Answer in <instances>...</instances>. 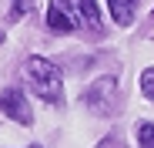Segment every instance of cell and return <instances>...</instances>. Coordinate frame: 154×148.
Listing matches in <instances>:
<instances>
[{
    "label": "cell",
    "instance_id": "7a4b0ae2",
    "mask_svg": "<svg viewBox=\"0 0 154 148\" xmlns=\"http://www.w3.org/2000/svg\"><path fill=\"white\" fill-rule=\"evenodd\" d=\"M23 81L30 84V91L40 101H47V105H60L64 101V74L47 57H27V64H23Z\"/></svg>",
    "mask_w": 154,
    "mask_h": 148
},
{
    "label": "cell",
    "instance_id": "5b68a950",
    "mask_svg": "<svg viewBox=\"0 0 154 148\" xmlns=\"http://www.w3.org/2000/svg\"><path fill=\"white\" fill-rule=\"evenodd\" d=\"M134 7H137V0H107V10H111L114 24H121V27L134 24Z\"/></svg>",
    "mask_w": 154,
    "mask_h": 148
},
{
    "label": "cell",
    "instance_id": "6da1fadb",
    "mask_svg": "<svg viewBox=\"0 0 154 148\" xmlns=\"http://www.w3.org/2000/svg\"><path fill=\"white\" fill-rule=\"evenodd\" d=\"M47 27L54 34H74V31H87V34H104V20L94 0H50L47 4Z\"/></svg>",
    "mask_w": 154,
    "mask_h": 148
},
{
    "label": "cell",
    "instance_id": "8992f818",
    "mask_svg": "<svg viewBox=\"0 0 154 148\" xmlns=\"http://www.w3.org/2000/svg\"><path fill=\"white\" fill-rule=\"evenodd\" d=\"M141 91L147 101H154V67H144L141 71Z\"/></svg>",
    "mask_w": 154,
    "mask_h": 148
},
{
    "label": "cell",
    "instance_id": "277c9868",
    "mask_svg": "<svg viewBox=\"0 0 154 148\" xmlns=\"http://www.w3.org/2000/svg\"><path fill=\"white\" fill-rule=\"evenodd\" d=\"M0 111H4L7 118H14L17 125H30V121H34L27 98H23V91H17V88H7V91H0Z\"/></svg>",
    "mask_w": 154,
    "mask_h": 148
},
{
    "label": "cell",
    "instance_id": "3957f363",
    "mask_svg": "<svg viewBox=\"0 0 154 148\" xmlns=\"http://www.w3.org/2000/svg\"><path fill=\"white\" fill-rule=\"evenodd\" d=\"M114 88H117V81L114 78H97L84 94H81V101L91 108V111H97V114H104L107 108H111V98H114Z\"/></svg>",
    "mask_w": 154,
    "mask_h": 148
},
{
    "label": "cell",
    "instance_id": "ba28073f",
    "mask_svg": "<svg viewBox=\"0 0 154 148\" xmlns=\"http://www.w3.org/2000/svg\"><path fill=\"white\" fill-rule=\"evenodd\" d=\"M30 4L34 0H10V20H20L23 14L30 10Z\"/></svg>",
    "mask_w": 154,
    "mask_h": 148
},
{
    "label": "cell",
    "instance_id": "52a82bcc",
    "mask_svg": "<svg viewBox=\"0 0 154 148\" xmlns=\"http://www.w3.org/2000/svg\"><path fill=\"white\" fill-rule=\"evenodd\" d=\"M137 145L141 148H154V125L151 121H144V125L137 128Z\"/></svg>",
    "mask_w": 154,
    "mask_h": 148
}]
</instances>
